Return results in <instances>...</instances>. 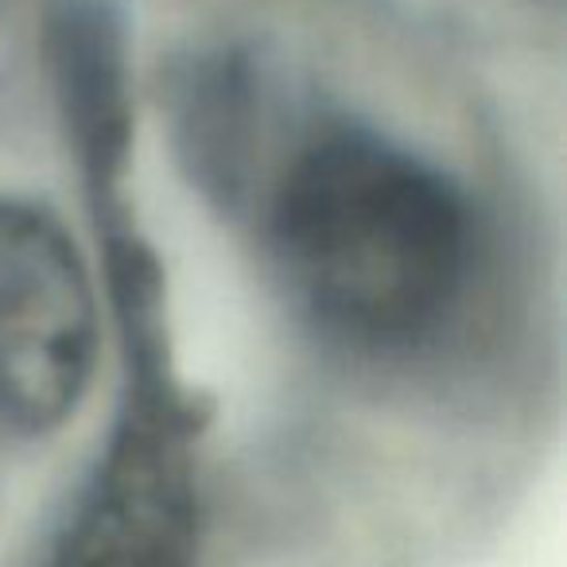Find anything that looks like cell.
I'll return each mask as SVG.
<instances>
[{
    "instance_id": "7a4b0ae2",
    "label": "cell",
    "mask_w": 567,
    "mask_h": 567,
    "mask_svg": "<svg viewBox=\"0 0 567 567\" xmlns=\"http://www.w3.org/2000/svg\"><path fill=\"white\" fill-rule=\"evenodd\" d=\"M110 252L133 389L43 567H195L198 420L164 362L159 272L141 241H117Z\"/></svg>"
},
{
    "instance_id": "3957f363",
    "label": "cell",
    "mask_w": 567,
    "mask_h": 567,
    "mask_svg": "<svg viewBox=\"0 0 567 567\" xmlns=\"http://www.w3.org/2000/svg\"><path fill=\"white\" fill-rule=\"evenodd\" d=\"M97 292L63 221L0 195V435L66 424L97 365Z\"/></svg>"
},
{
    "instance_id": "6da1fadb",
    "label": "cell",
    "mask_w": 567,
    "mask_h": 567,
    "mask_svg": "<svg viewBox=\"0 0 567 567\" xmlns=\"http://www.w3.org/2000/svg\"><path fill=\"white\" fill-rule=\"evenodd\" d=\"M260 226L296 308L358 350L435 334L471 272V210L455 183L347 121L316 125L284 152Z\"/></svg>"
}]
</instances>
